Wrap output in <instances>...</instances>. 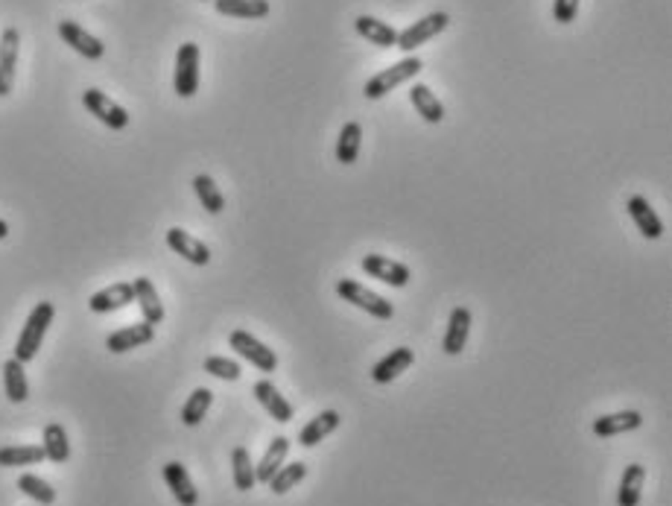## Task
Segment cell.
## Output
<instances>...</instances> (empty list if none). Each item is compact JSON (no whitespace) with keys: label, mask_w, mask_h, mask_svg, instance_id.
<instances>
[{"label":"cell","mask_w":672,"mask_h":506,"mask_svg":"<svg viewBox=\"0 0 672 506\" xmlns=\"http://www.w3.org/2000/svg\"><path fill=\"white\" fill-rule=\"evenodd\" d=\"M59 35H61V42L70 44L73 51H77L79 56H85L89 61H97V59L106 56V44L99 42L97 35L85 33L77 21H59Z\"/></svg>","instance_id":"cell-10"},{"label":"cell","mask_w":672,"mask_h":506,"mask_svg":"<svg viewBox=\"0 0 672 506\" xmlns=\"http://www.w3.org/2000/svg\"><path fill=\"white\" fill-rule=\"evenodd\" d=\"M359 267L366 269V276L389 284V287H406L409 278H413V269L401 261H392V258H386V255H366L363 261H359Z\"/></svg>","instance_id":"cell-8"},{"label":"cell","mask_w":672,"mask_h":506,"mask_svg":"<svg viewBox=\"0 0 672 506\" xmlns=\"http://www.w3.org/2000/svg\"><path fill=\"white\" fill-rule=\"evenodd\" d=\"M210 401H214V392H210L208 387H196L191 392V398L184 401V407H182V422L188 425V427L202 425V418L210 410Z\"/></svg>","instance_id":"cell-31"},{"label":"cell","mask_w":672,"mask_h":506,"mask_svg":"<svg viewBox=\"0 0 672 506\" xmlns=\"http://www.w3.org/2000/svg\"><path fill=\"white\" fill-rule=\"evenodd\" d=\"M205 372L214 375V378H222V380H240L243 369H240V363L229 361V357H208Z\"/></svg>","instance_id":"cell-36"},{"label":"cell","mask_w":672,"mask_h":506,"mask_svg":"<svg viewBox=\"0 0 672 506\" xmlns=\"http://www.w3.org/2000/svg\"><path fill=\"white\" fill-rule=\"evenodd\" d=\"M231 472H234V486H238V492H252L257 486L255 463H252V456H248V448L238 445L231 451Z\"/></svg>","instance_id":"cell-30"},{"label":"cell","mask_w":672,"mask_h":506,"mask_svg":"<svg viewBox=\"0 0 672 506\" xmlns=\"http://www.w3.org/2000/svg\"><path fill=\"white\" fill-rule=\"evenodd\" d=\"M82 103H85V108L99 120V123H106L108 129H115V132H120V129H126L129 126V112L123 106H117L115 100H111L108 94H103L99 89H89L82 94Z\"/></svg>","instance_id":"cell-7"},{"label":"cell","mask_w":672,"mask_h":506,"mask_svg":"<svg viewBox=\"0 0 672 506\" xmlns=\"http://www.w3.org/2000/svg\"><path fill=\"white\" fill-rule=\"evenodd\" d=\"M155 337V325L149 323H135V325H126L115 331V334L106 337V349L111 354H123V351H132V349H141V345L153 342Z\"/></svg>","instance_id":"cell-11"},{"label":"cell","mask_w":672,"mask_h":506,"mask_svg":"<svg viewBox=\"0 0 672 506\" xmlns=\"http://www.w3.org/2000/svg\"><path fill=\"white\" fill-rule=\"evenodd\" d=\"M167 246L176 255H182L184 261H191L196 267H205L210 261V249H208V246L202 240H196L193 234H188L184 229H170L167 231Z\"/></svg>","instance_id":"cell-14"},{"label":"cell","mask_w":672,"mask_h":506,"mask_svg":"<svg viewBox=\"0 0 672 506\" xmlns=\"http://www.w3.org/2000/svg\"><path fill=\"white\" fill-rule=\"evenodd\" d=\"M409 100H413L415 112L425 117L427 123H442L444 120V106L439 103V97H435L427 85L413 82V89H409Z\"/></svg>","instance_id":"cell-28"},{"label":"cell","mask_w":672,"mask_h":506,"mask_svg":"<svg viewBox=\"0 0 672 506\" xmlns=\"http://www.w3.org/2000/svg\"><path fill=\"white\" fill-rule=\"evenodd\" d=\"M132 287H135V302H138L141 314H144V323H149V325L164 323V305H161V299H158L155 284L141 276V278L132 281Z\"/></svg>","instance_id":"cell-18"},{"label":"cell","mask_w":672,"mask_h":506,"mask_svg":"<svg viewBox=\"0 0 672 506\" xmlns=\"http://www.w3.org/2000/svg\"><path fill=\"white\" fill-rule=\"evenodd\" d=\"M447 23H451V15L447 12H430L421 21H415L413 27H406L404 33H397V51H404L406 56H413V51H418L421 44H427L430 39H435Z\"/></svg>","instance_id":"cell-3"},{"label":"cell","mask_w":672,"mask_h":506,"mask_svg":"<svg viewBox=\"0 0 672 506\" xmlns=\"http://www.w3.org/2000/svg\"><path fill=\"white\" fill-rule=\"evenodd\" d=\"M340 425H342V416L336 413V410L319 413V416H313V418H310V422L302 427V434H298V445H302V448H313V445H319V442L325 439V436H331Z\"/></svg>","instance_id":"cell-21"},{"label":"cell","mask_w":672,"mask_h":506,"mask_svg":"<svg viewBox=\"0 0 672 506\" xmlns=\"http://www.w3.org/2000/svg\"><path fill=\"white\" fill-rule=\"evenodd\" d=\"M287 454H290V439L287 436H275V439H272V445L266 448L264 460L255 465L257 483H269L272 474H275L278 468H281V463L287 460Z\"/></svg>","instance_id":"cell-26"},{"label":"cell","mask_w":672,"mask_h":506,"mask_svg":"<svg viewBox=\"0 0 672 506\" xmlns=\"http://www.w3.org/2000/svg\"><path fill=\"white\" fill-rule=\"evenodd\" d=\"M193 191H196L199 202H202L208 214H222V208H226V196H222V191L217 188L214 179L205 176V173H199V176H193Z\"/></svg>","instance_id":"cell-33"},{"label":"cell","mask_w":672,"mask_h":506,"mask_svg":"<svg viewBox=\"0 0 672 506\" xmlns=\"http://www.w3.org/2000/svg\"><path fill=\"white\" fill-rule=\"evenodd\" d=\"M252 392H255V398L260 401V407H264V410L275 418V422H281V425L293 422V404L275 389L272 380H257Z\"/></svg>","instance_id":"cell-16"},{"label":"cell","mask_w":672,"mask_h":506,"mask_svg":"<svg viewBox=\"0 0 672 506\" xmlns=\"http://www.w3.org/2000/svg\"><path fill=\"white\" fill-rule=\"evenodd\" d=\"M42 460H47L42 445H9V448H0V468L39 465Z\"/></svg>","instance_id":"cell-32"},{"label":"cell","mask_w":672,"mask_h":506,"mask_svg":"<svg viewBox=\"0 0 672 506\" xmlns=\"http://www.w3.org/2000/svg\"><path fill=\"white\" fill-rule=\"evenodd\" d=\"M132 302H135L132 281H120V284H111V287L94 293L89 299V307L94 314H111V311H120V307H126Z\"/></svg>","instance_id":"cell-15"},{"label":"cell","mask_w":672,"mask_h":506,"mask_svg":"<svg viewBox=\"0 0 672 506\" xmlns=\"http://www.w3.org/2000/svg\"><path fill=\"white\" fill-rule=\"evenodd\" d=\"M468 334H471V311L468 307H453L451 311V319H447V334H444V342L442 349L444 354H462L465 342H468Z\"/></svg>","instance_id":"cell-17"},{"label":"cell","mask_w":672,"mask_h":506,"mask_svg":"<svg viewBox=\"0 0 672 506\" xmlns=\"http://www.w3.org/2000/svg\"><path fill=\"white\" fill-rule=\"evenodd\" d=\"M643 425V416L638 410H623V413H611V416H600L593 418V434L596 436H620V434H631Z\"/></svg>","instance_id":"cell-20"},{"label":"cell","mask_w":672,"mask_h":506,"mask_svg":"<svg viewBox=\"0 0 672 506\" xmlns=\"http://www.w3.org/2000/svg\"><path fill=\"white\" fill-rule=\"evenodd\" d=\"M4 387H6V398L12 404H23L30 395V380H27V372H23V363L21 361H6L4 363Z\"/></svg>","instance_id":"cell-27"},{"label":"cell","mask_w":672,"mask_h":506,"mask_svg":"<svg viewBox=\"0 0 672 506\" xmlns=\"http://www.w3.org/2000/svg\"><path fill=\"white\" fill-rule=\"evenodd\" d=\"M53 316H56L53 302H39L33 307V314L27 316V323H23V331H21L18 345H15V361L30 363L33 357L39 354L47 328L53 325Z\"/></svg>","instance_id":"cell-1"},{"label":"cell","mask_w":672,"mask_h":506,"mask_svg":"<svg viewBox=\"0 0 672 506\" xmlns=\"http://www.w3.org/2000/svg\"><path fill=\"white\" fill-rule=\"evenodd\" d=\"M413 361H415V354L413 349H406V345L392 349L380 363H375V369H371V380H375V384H389V380H395L401 372H406V369L413 366Z\"/></svg>","instance_id":"cell-19"},{"label":"cell","mask_w":672,"mask_h":506,"mask_svg":"<svg viewBox=\"0 0 672 506\" xmlns=\"http://www.w3.org/2000/svg\"><path fill=\"white\" fill-rule=\"evenodd\" d=\"M626 211H629V217L634 220V226L640 229V234L643 238H649V240H658L664 234V223H661V217L655 214V208L646 202V196H629V202H626Z\"/></svg>","instance_id":"cell-13"},{"label":"cell","mask_w":672,"mask_h":506,"mask_svg":"<svg viewBox=\"0 0 672 506\" xmlns=\"http://www.w3.org/2000/svg\"><path fill=\"white\" fill-rule=\"evenodd\" d=\"M219 15H231V18H248V21H257V18H266L272 6L269 0H214Z\"/></svg>","instance_id":"cell-25"},{"label":"cell","mask_w":672,"mask_h":506,"mask_svg":"<svg viewBox=\"0 0 672 506\" xmlns=\"http://www.w3.org/2000/svg\"><path fill=\"white\" fill-rule=\"evenodd\" d=\"M336 293H340L342 302H351L354 307H359V311H366V314L378 316V319H392L395 316L392 302H386L383 295L366 290L363 284H357L351 278H342L340 284H336Z\"/></svg>","instance_id":"cell-4"},{"label":"cell","mask_w":672,"mask_h":506,"mask_svg":"<svg viewBox=\"0 0 672 506\" xmlns=\"http://www.w3.org/2000/svg\"><path fill=\"white\" fill-rule=\"evenodd\" d=\"M18 51H21V33L15 27H6L0 33V97H9L12 85H15Z\"/></svg>","instance_id":"cell-9"},{"label":"cell","mask_w":672,"mask_h":506,"mask_svg":"<svg viewBox=\"0 0 672 506\" xmlns=\"http://www.w3.org/2000/svg\"><path fill=\"white\" fill-rule=\"evenodd\" d=\"M9 238V223L6 220H0V240H6Z\"/></svg>","instance_id":"cell-38"},{"label":"cell","mask_w":672,"mask_h":506,"mask_svg":"<svg viewBox=\"0 0 672 506\" xmlns=\"http://www.w3.org/2000/svg\"><path fill=\"white\" fill-rule=\"evenodd\" d=\"M359 144H363V126L357 120H348L340 138H336V162L340 164H354L359 155Z\"/></svg>","instance_id":"cell-29"},{"label":"cell","mask_w":672,"mask_h":506,"mask_svg":"<svg viewBox=\"0 0 672 506\" xmlns=\"http://www.w3.org/2000/svg\"><path fill=\"white\" fill-rule=\"evenodd\" d=\"M307 477V465L304 463H293V465H281L275 474H272V480H269V489L275 492V495H287L290 489H295L302 480Z\"/></svg>","instance_id":"cell-34"},{"label":"cell","mask_w":672,"mask_h":506,"mask_svg":"<svg viewBox=\"0 0 672 506\" xmlns=\"http://www.w3.org/2000/svg\"><path fill=\"white\" fill-rule=\"evenodd\" d=\"M421 68H425V61H421L418 56H406V59H401L397 65H392V68H386V70H380V73H375L369 82H366V100H380V97H386L389 91H395L397 85H404V82H409V80H415L418 73H421Z\"/></svg>","instance_id":"cell-2"},{"label":"cell","mask_w":672,"mask_h":506,"mask_svg":"<svg viewBox=\"0 0 672 506\" xmlns=\"http://www.w3.org/2000/svg\"><path fill=\"white\" fill-rule=\"evenodd\" d=\"M643 483H646V465L631 463L623 472V480H620L617 506H638L643 495Z\"/></svg>","instance_id":"cell-24"},{"label":"cell","mask_w":672,"mask_h":506,"mask_svg":"<svg viewBox=\"0 0 672 506\" xmlns=\"http://www.w3.org/2000/svg\"><path fill=\"white\" fill-rule=\"evenodd\" d=\"M576 12H579V0H555V4H553V18L558 23L576 21Z\"/></svg>","instance_id":"cell-37"},{"label":"cell","mask_w":672,"mask_h":506,"mask_svg":"<svg viewBox=\"0 0 672 506\" xmlns=\"http://www.w3.org/2000/svg\"><path fill=\"white\" fill-rule=\"evenodd\" d=\"M229 345L234 351H238L243 361H248L252 366H257L260 372H275L278 369V357H275V351L269 349V345H264L257 337H252L248 331H231V337H229Z\"/></svg>","instance_id":"cell-5"},{"label":"cell","mask_w":672,"mask_h":506,"mask_svg":"<svg viewBox=\"0 0 672 506\" xmlns=\"http://www.w3.org/2000/svg\"><path fill=\"white\" fill-rule=\"evenodd\" d=\"M161 474H164V483L173 492V498L179 501V506H196L199 503V492L193 486L188 468H184L182 463H176V460L167 463L164 468H161Z\"/></svg>","instance_id":"cell-12"},{"label":"cell","mask_w":672,"mask_h":506,"mask_svg":"<svg viewBox=\"0 0 672 506\" xmlns=\"http://www.w3.org/2000/svg\"><path fill=\"white\" fill-rule=\"evenodd\" d=\"M173 89L179 97L191 100L199 91V44L184 42L176 53V77H173Z\"/></svg>","instance_id":"cell-6"},{"label":"cell","mask_w":672,"mask_h":506,"mask_svg":"<svg viewBox=\"0 0 672 506\" xmlns=\"http://www.w3.org/2000/svg\"><path fill=\"white\" fill-rule=\"evenodd\" d=\"M354 30L363 35L366 42L378 44V47H395L397 44V30L392 23H386L380 18H371V15H359L354 21Z\"/></svg>","instance_id":"cell-22"},{"label":"cell","mask_w":672,"mask_h":506,"mask_svg":"<svg viewBox=\"0 0 672 506\" xmlns=\"http://www.w3.org/2000/svg\"><path fill=\"white\" fill-rule=\"evenodd\" d=\"M42 448H44V456L53 465H65L68 460H70V442H68V430L61 427L59 422H50L47 427H44V442H42Z\"/></svg>","instance_id":"cell-23"},{"label":"cell","mask_w":672,"mask_h":506,"mask_svg":"<svg viewBox=\"0 0 672 506\" xmlns=\"http://www.w3.org/2000/svg\"><path fill=\"white\" fill-rule=\"evenodd\" d=\"M18 489L23 492L27 498H33L39 506H50L56 501V489L47 483V480L35 477V474H21L18 477Z\"/></svg>","instance_id":"cell-35"}]
</instances>
